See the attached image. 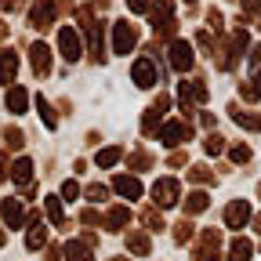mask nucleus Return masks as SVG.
<instances>
[{"label": "nucleus", "mask_w": 261, "mask_h": 261, "mask_svg": "<svg viewBox=\"0 0 261 261\" xmlns=\"http://www.w3.org/2000/svg\"><path fill=\"white\" fill-rule=\"evenodd\" d=\"M228 160H232V163H247L250 160V145H232V149H228Z\"/></svg>", "instance_id": "obj_31"}, {"label": "nucleus", "mask_w": 261, "mask_h": 261, "mask_svg": "<svg viewBox=\"0 0 261 261\" xmlns=\"http://www.w3.org/2000/svg\"><path fill=\"white\" fill-rule=\"evenodd\" d=\"M192 240V225L189 221H178L174 225V243H189Z\"/></svg>", "instance_id": "obj_30"}, {"label": "nucleus", "mask_w": 261, "mask_h": 261, "mask_svg": "<svg viewBox=\"0 0 261 261\" xmlns=\"http://www.w3.org/2000/svg\"><path fill=\"white\" fill-rule=\"evenodd\" d=\"M152 200H156V207H174V203L181 200L178 178H160V181L152 185Z\"/></svg>", "instance_id": "obj_3"}, {"label": "nucleus", "mask_w": 261, "mask_h": 261, "mask_svg": "<svg viewBox=\"0 0 261 261\" xmlns=\"http://www.w3.org/2000/svg\"><path fill=\"white\" fill-rule=\"evenodd\" d=\"M51 22H55V4H51V0H40V4L29 11V25L33 29H47Z\"/></svg>", "instance_id": "obj_10"}, {"label": "nucleus", "mask_w": 261, "mask_h": 261, "mask_svg": "<svg viewBox=\"0 0 261 261\" xmlns=\"http://www.w3.org/2000/svg\"><path fill=\"white\" fill-rule=\"evenodd\" d=\"M257 192H261V189H257Z\"/></svg>", "instance_id": "obj_42"}, {"label": "nucleus", "mask_w": 261, "mask_h": 261, "mask_svg": "<svg viewBox=\"0 0 261 261\" xmlns=\"http://www.w3.org/2000/svg\"><path fill=\"white\" fill-rule=\"evenodd\" d=\"M15 69H18V55L15 51H4V55H0V84H11L15 80Z\"/></svg>", "instance_id": "obj_17"}, {"label": "nucleus", "mask_w": 261, "mask_h": 261, "mask_svg": "<svg viewBox=\"0 0 261 261\" xmlns=\"http://www.w3.org/2000/svg\"><path fill=\"white\" fill-rule=\"evenodd\" d=\"M37 109H40V116H44V123H47V127H55V123H58V116H55V109H51L47 98H37Z\"/></svg>", "instance_id": "obj_28"}, {"label": "nucleus", "mask_w": 261, "mask_h": 261, "mask_svg": "<svg viewBox=\"0 0 261 261\" xmlns=\"http://www.w3.org/2000/svg\"><path fill=\"white\" fill-rule=\"evenodd\" d=\"M116 160H120V149H116V145H109V149H102V152L94 156V163H98V167H113Z\"/></svg>", "instance_id": "obj_25"}, {"label": "nucleus", "mask_w": 261, "mask_h": 261, "mask_svg": "<svg viewBox=\"0 0 261 261\" xmlns=\"http://www.w3.org/2000/svg\"><path fill=\"white\" fill-rule=\"evenodd\" d=\"M25 106H29L25 87H11V91H8V109H11V113H25Z\"/></svg>", "instance_id": "obj_20"}, {"label": "nucleus", "mask_w": 261, "mask_h": 261, "mask_svg": "<svg viewBox=\"0 0 261 261\" xmlns=\"http://www.w3.org/2000/svg\"><path fill=\"white\" fill-rule=\"evenodd\" d=\"M250 225H254V232H257V236H261V214H257V218H254V221H250Z\"/></svg>", "instance_id": "obj_38"}, {"label": "nucleus", "mask_w": 261, "mask_h": 261, "mask_svg": "<svg viewBox=\"0 0 261 261\" xmlns=\"http://www.w3.org/2000/svg\"><path fill=\"white\" fill-rule=\"evenodd\" d=\"M58 51H62L65 62H76L80 58V37H76L73 25H62L58 29Z\"/></svg>", "instance_id": "obj_6"}, {"label": "nucleus", "mask_w": 261, "mask_h": 261, "mask_svg": "<svg viewBox=\"0 0 261 261\" xmlns=\"http://www.w3.org/2000/svg\"><path fill=\"white\" fill-rule=\"evenodd\" d=\"M4 221H8V228H22V221H25V207L18 203V200H4Z\"/></svg>", "instance_id": "obj_16"}, {"label": "nucleus", "mask_w": 261, "mask_h": 261, "mask_svg": "<svg viewBox=\"0 0 261 261\" xmlns=\"http://www.w3.org/2000/svg\"><path fill=\"white\" fill-rule=\"evenodd\" d=\"M250 254H254V247L247 236H236L232 247H228V261H250Z\"/></svg>", "instance_id": "obj_18"}, {"label": "nucleus", "mask_w": 261, "mask_h": 261, "mask_svg": "<svg viewBox=\"0 0 261 261\" xmlns=\"http://www.w3.org/2000/svg\"><path fill=\"white\" fill-rule=\"evenodd\" d=\"M138 44V25L130 22H113V51L116 55H130V47Z\"/></svg>", "instance_id": "obj_2"}, {"label": "nucleus", "mask_w": 261, "mask_h": 261, "mask_svg": "<svg viewBox=\"0 0 261 261\" xmlns=\"http://www.w3.org/2000/svg\"><path fill=\"white\" fill-rule=\"evenodd\" d=\"M192 62H196V58H192V47H189L185 40H174V44H171V65H174L178 73H189Z\"/></svg>", "instance_id": "obj_8"}, {"label": "nucleus", "mask_w": 261, "mask_h": 261, "mask_svg": "<svg viewBox=\"0 0 261 261\" xmlns=\"http://www.w3.org/2000/svg\"><path fill=\"white\" fill-rule=\"evenodd\" d=\"M44 243H47V228H44V225H33L29 236H25V247H29V250H40Z\"/></svg>", "instance_id": "obj_22"}, {"label": "nucleus", "mask_w": 261, "mask_h": 261, "mask_svg": "<svg viewBox=\"0 0 261 261\" xmlns=\"http://www.w3.org/2000/svg\"><path fill=\"white\" fill-rule=\"evenodd\" d=\"M62 196H65V200H76V196H80V185H76V181H65V185H62Z\"/></svg>", "instance_id": "obj_35"}, {"label": "nucleus", "mask_w": 261, "mask_h": 261, "mask_svg": "<svg viewBox=\"0 0 261 261\" xmlns=\"http://www.w3.org/2000/svg\"><path fill=\"white\" fill-rule=\"evenodd\" d=\"M130 167H135V171H145V167H152V152H145V149L130 152Z\"/></svg>", "instance_id": "obj_26"}, {"label": "nucleus", "mask_w": 261, "mask_h": 261, "mask_svg": "<svg viewBox=\"0 0 261 261\" xmlns=\"http://www.w3.org/2000/svg\"><path fill=\"white\" fill-rule=\"evenodd\" d=\"M178 98H181V109H185V116H189V109H192L196 102H207V87H203L200 80H185V84H178Z\"/></svg>", "instance_id": "obj_5"}, {"label": "nucleus", "mask_w": 261, "mask_h": 261, "mask_svg": "<svg viewBox=\"0 0 261 261\" xmlns=\"http://www.w3.org/2000/svg\"><path fill=\"white\" fill-rule=\"evenodd\" d=\"M207 192H192L189 200H185V214H200V211H207Z\"/></svg>", "instance_id": "obj_24"}, {"label": "nucleus", "mask_w": 261, "mask_h": 261, "mask_svg": "<svg viewBox=\"0 0 261 261\" xmlns=\"http://www.w3.org/2000/svg\"><path fill=\"white\" fill-rule=\"evenodd\" d=\"M44 211H47V218H51L55 225L65 221V211H62V200H58V196H47V200H44Z\"/></svg>", "instance_id": "obj_23"}, {"label": "nucleus", "mask_w": 261, "mask_h": 261, "mask_svg": "<svg viewBox=\"0 0 261 261\" xmlns=\"http://www.w3.org/2000/svg\"><path fill=\"white\" fill-rule=\"evenodd\" d=\"M29 62H33V69H37V76H47L51 73V47L47 44H33Z\"/></svg>", "instance_id": "obj_12"}, {"label": "nucleus", "mask_w": 261, "mask_h": 261, "mask_svg": "<svg viewBox=\"0 0 261 261\" xmlns=\"http://www.w3.org/2000/svg\"><path fill=\"white\" fill-rule=\"evenodd\" d=\"M91 247H94V236L69 240V243H65V257H69V261H94L91 257Z\"/></svg>", "instance_id": "obj_9"}, {"label": "nucleus", "mask_w": 261, "mask_h": 261, "mask_svg": "<svg viewBox=\"0 0 261 261\" xmlns=\"http://www.w3.org/2000/svg\"><path fill=\"white\" fill-rule=\"evenodd\" d=\"M113 189H116L120 196H127V200H142V181L130 178V174H116V178H113Z\"/></svg>", "instance_id": "obj_13"}, {"label": "nucleus", "mask_w": 261, "mask_h": 261, "mask_svg": "<svg viewBox=\"0 0 261 261\" xmlns=\"http://www.w3.org/2000/svg\"><path fill=\"white\" fill-rule=\"evenodd\" d=\"M58 257H62V250L58 247H47V261H58Z\"/></svg>", "instance_id": "obj_37"}, {"label": "nucleus", "mask_w": 261, "mask_h": 261, "mask_svg": "<svg viewBox=\"0 0 261 261\" xmlns=\"http://www.w3.org/2000/svg\"><path fill=\"white\" fill-rule=\"evenodd\" d=\"M127 247H130V254H142V257H145V254L152 250V240L142 236V232H130V236H127Z\"/></svg>", "instance_id": "obj_21"}, {"label": "nucleus", "mask_w": 261, "mask_h": 261, "mask_svg": "<svg viewBox=\"0 0 261 261\" xmlns=\"http://www.w3.org/2000/svg\"><path fill=\"white\" fill-rule=\"evenodd\" d=\"M257 25H261V15H257Z\"/></svg>", "instance_id": "obj_41"}, {"label": "nucleus", "mask_w": 261, "mask_h": 261, "mask_svg": "<svg viewBox=\"0 0 261 261\" xmlns=\"http://www.w3.org/2000/svg\"><path fill=\"white\" fill-rule=\"evenodd\" d=\"M87 200H91V203H102V200H106V185H91V189H87Z\"/></svg>", "instance_id": "obj_34"}, {"label": "nucleus", "mask_w": 261, "mask_h": 261, "mask_svg": "<svg viewBox=\"0 0 261 261\" xmlns=\"http://www.w3.org/2000/svg\"><path fill=\"white\" fill-rule=\"evenodd\" d=\"M247 221H250V203L247 200H232L225 207V225L228 228H243Z\"/></svg>", "instance_id": "obj_7"}, {"label": "nucleus", "mask_w": 261, "mask_h": 261, "mask_svg": "<svg viewBox=\"0 0 261 261\" xmlns=\"http://www.w3.org/2000/svg\"><path fill=\"white\" fill-rule=\"evenodd\" d=\"M218 250H221V232L207 228V232H200V240L192 247V261H218Z\"/></svg>", "instance_id": "obj_1"}, {"label": "nucleus", "mask_w": 261, "mask_h": 261, "mask_svg": "<svg viewBox=\"0 0 261 261\" xmlns=\"http://www.w3.org/2000/svg\"><path fill=\"white\" fill-rule=\"evenodd\" d=\"M142 221H145L149 228H163V218H160V211H142Z\"/></svg>", "instance_id": "obj_32"}, {"label": "nucleus", "mask_w": 261, "mask_h": 261, "mask_svg": "<svg viewBox=\"0 0 261 261\" xmlns=\"http://www.w3.org/2000/svg\"><path fill=\"white\" fill-rule=\"evenodd\" d=\"M113 261H127V257H113Z\"/></svg>", "instance_id": "obj_40"}, {"label": "nucleus", "mask_w": 261, "mask_h": 261, "mask_svg": "<svg viewBox=\"0 0 261 261\" xmlns=\"http://www.w3.org/2000/svg\"><path fill=\"white\" fill-rule=\"evenodd\" d=\"M189 138H192V127H189L185 120H167V123L160 127V142L171 145V149H174V145H185Z\"/></svg>", "instance_id": "obj_4"}, {"label": "nucleus", "mask_w": 261, "mask_h": 261, "mask_svg": "<svg viewBox=\"0 0 261 261\" xmlns=\"http://www.w3.org/2000/svg\"><path fill=\"white\" fill-rule=\"evenodd\" d=\"M127 8L135 11V15H149V8H152V0H127Z\"/></svg>", "instance_id": "obj_33"}, {"label": "nucleus", "mask_w": 261, "mask_h": 261, "mask_svg": "<svg viewBox=\"0 0 261 261\" xmlns=\"http://www.w3.org/2000/svg\"><path fill=\"white\" fill-rule=\"evenodd\" d=\"M11 178L25 189V192H33V160H15V167H11Z\"/></svg>", "instance_id": "obj_15"}, {"label": "nucleus", "mask_w": 261, "mask_h": 261, "mask_svg": "<svg viewBox=\"0 0 261 261\" xmlns=\"http://www.w3.org/2000/svg\"><path fill=\"white\" fill-rule=\"evenodd\" d=\"M203 152H207V156H218V152H225V138H221V135H211V138L203 142Z\"/></svg>", "instance_id": "obj_29"}, {"label": "nucleus", "mask_w": 261, "mask_h": 261, "mask_svg": "<svg viewBox=\"0 0 261 261\" xmlns=\"http://www.w3.org/2000/svg\"><path fill=\"white\" fill-rule=\"evenodd\" d=\"M127 221H130V211H127V207H113V211L106 214V228H109V232H120Z\"/></svg>", "instance_id": "obj_19"}, {"label": "nucleus", "mask_w": 261, "mask_h": 261, "mask_svg": "<svg viewBox=\"0 0 261 261\" xmlns=\"http://www.w3.org/2000/svg\"><path fill=\"white\" fill-rule=\"evenodd\" d=\"M228 116H232V123H240L243 130H261V116L243 109V106H228Z\"/></svg>", "instance_id": "obj_14"}, {"label": "nucleus", "mask_w": 261, "mask_h": 261, "mask_svg": "<svg viewBox=\"0 0 261 261\" xmlns=\"http://www.w3.org/2000/svg\"><path fill=\"white\" fill-rule=\"evenodd\" d=\"M0 247H4V232H0Z\"/></svg>", "instance_id": "obj_39"}, {"label": "nucleus", "mask_w": 261, "mask_h": 261, "mask_svg": "<svg viewBox=\"0 0 261 261\" xmlns=\"http://www.w3.org/2000/svg\"><path fill=\"white\" fill-rule=\"evenodd\" d=\"M250 65H254V69H261V44L250 47Z\"/></svg>", "instance_id": "obj_36"}, {"label": "nucleus", "mask_w": 261, "mask_h": 261, "mask_svg": "<svg viewBox=\"0 0 261 261\" xmlns=\"http://www.w3.org/2000/svg\"><path fill=\"white\" fill-rule=\"evenodd\" d=\"M189 178H192V181H200V185H203V181H207V185L214 181V174H211V167H207V163H196V167L189 171Z\"/></svg>", "instance_id": "obj_27"}, {"label": "nucleus", "mask_w": 261, "mask_h": 261, "mask_svg": "<svg viewBox=\"0 0 261 261\" xmlns=\"http://www.w3.org/2000/svg\"><path fill=\"white\" fill-rule=\"evenodd\" d=\"M130 76H135L138 87H152V84H156V65H152V58H138L135 69H130Z\"/></svg>", "instance_id": "obj_11"}]
</instances>
